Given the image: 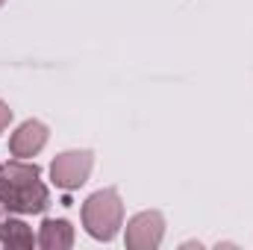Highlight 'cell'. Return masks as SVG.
Returning a JSON list of instances; mask_svg holds the SVG:
<instances>
[{"label":"cell","instance_id":"6da1fadb","mask_svg":"<svg viewBox=\"0 0 253 250\" xmlns=\"http://www.w3.org/2000/svg\"><path fill=\"white\" fill-rule=\"evenodd\" d=\"M0 206L15 215H42L50 206V191L42 183V168L27 159L3 165Z\"/></svg>","mask_w":253,"mask_h":250},{"label":"cell","instance_id":"7a4b0ae2","mask_svg":"<svg viewBox=\"0 0 253 250\" xmlns=\"http://www.w3.org/2000/svg\"><path fill=\"white\" fill-rule=\"evenodd\" d=\"M83 227L97 242H112L124 227V203L115 188L94 191L83 203Z\"/></svg>","mask_w":253,"mask_h":250},{"label":"cell","instance_id":"3957f363","mask_svg":"<svg viewBox=\"0 0 253 250\" xmlns=\"http://www.w3.org/2000/svg\"><path fill=\"white\" fill-rule=\"evenodd\" d=\"M91 165H94V153L91 150H65L50 162V180L62 191H74V188L88 183Z\"/></svg>","mask_w":253,"mask_h":250},{"label":"cell","instance_id":"277c9868","mask_svg":"<svg viewBox=\"0 0 253 250\" xmlns=\"http://www.w3.org/2000/svg\"><path fill=\"white\" fill-rule=\"evenodd\" d=\"M162 236H165V218L156 209L138 212L126 221L124 242L129 250H156L162 245Z\"/></svg>","mask_w":253,"mask_h":250},{"label":"cell","instance_id":"5b68a950","mask_svg":"<svg viewBox=\"0 0 253 250\" xmlns=\"http://www.w3.org/2000/svg\"><path fill=\"white\" fill-rule=\"evenodd\" d=\"M47 135L50 132H47V126L42 124V121H24V124L9 135V153L15 159H33L36 153L44 150Z\"/></svg>","mask_w":253,"mask_h":250},{"label":"cell","instance_id":"8992f818","mask_svg":"<svg viewBox=\"0 0 253 250\" xmlns=\"http://www.w3.org/2000/svg\"><path fill=\"white\" fill-rule=\"evenodd\" d=\"M39 248L42 250H71L74 248V227L65 218H47L39 230Z\"/></svg>","mask_w":253,"mask_h":250},{"label":"cell","instance_id":"52a82bcc","mask_svg":"<svg viewBox=\"0 0 253 250\" xmlns=\"http://www.w3.org/2000/svg\"><path fill=\"white\" fill-rule=\"evenodd\" d=\"M0 245L9 250H33V245H39V239L21 218H6L0 221Z\"/></svg>","mask_w":253,"mask_h":250},{"label":"cell","instance_id":"ba28073f","mask_svg":"<svg viewBox=\"0 0 253 250\" xmlns=\"http://www.w3.org/2000/svg\"><path fill=\"white\" fill-rule=\"evenodd\" d=\"M9 124H12V109L0 100V135L6 132V126H9Z\"/></svg>","mask_w":253,"mask_h":250},{"label":"cell","instance_id":"9c48e42d","mask_svg":"<svg viewBox=\"0 0 253 250\" xmlns=\"http://www.w3.org/2000/svg\"><path fill=\"white\" fill-rule=\"evenodd\" d=\"M0 180H3V162H0Z\"/></svg>","mask_w":253,"mask_h":250},{"label":"cell","instance_id":"30bf717a","mask_svg":"<svg viewBox=\"0 0 253 250\" xmlns=\"http://www.w3.org/2000/svg\"><path fill=\"white\" fill-rule=\"evenodd\" d=\"M3 3H6V0H0V6H3Z\"/></svg>","mask_w":253,"mask_h":250}]
</instances>
